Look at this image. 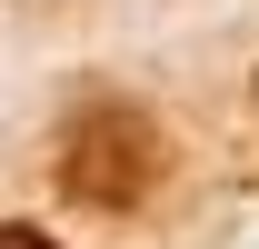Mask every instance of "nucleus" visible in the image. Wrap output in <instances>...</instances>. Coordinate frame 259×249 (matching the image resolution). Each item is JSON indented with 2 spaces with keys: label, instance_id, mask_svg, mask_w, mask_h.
Returning a JSON list of instances; mask_svg holds the SVG:
<instances>
[{
  "label": "nucleus",
  "instance_id": "1",
  "mask_svg": "<svg viewBox=\"0 0 259 249\" xmlns=\"http://www.w3.org/2000/svg\"><path fill=\"white\" fill-rule=\"evenodd\" d=\"M160 180V130L120 110V100H100L70 120V150H60V189L70 199H90V210H130L140 189Z\"/></svg>",
  "mask_w": 259,
  "mask_h": 249
},
{
  "label": "nucleus",
  "instance_id": "2",
  "mask_svg": "<svg viewBox=\"0 0 259 249\" xmlns=\"http://www.w3.org/2000/svg\"><path fill=\"white\" fill-rule=\"evenodd\" d=\"M0 249H50L40 229H20V219H0Z\"/></svg>",
  "mask_w": 259,
  "mask_h": 249
}]
</instances>
